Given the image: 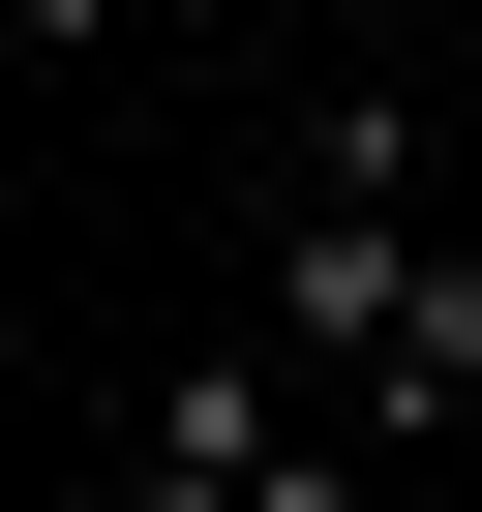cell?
Here are the masks:
<instances>
[{"label": "cell", "mask_w": 482, "mask_h": 512, "mask_svg": "<svg viewBox=\"0 0 482 512\" xmlns=\"http://www.w3.org/2000/svg\"><path fill=\"white\" fill-rule=\"evenodd\" d=\"M121 512H362V422H302V362H272V332H211V362H151Z\"/></svg>", "instance_id": "1"}, {"label": "cell", "mask_w": 482, "mask_h": 512, "mask_svg": "<svg viewBox=\"0 0 482 512\" xmlns=\"http://www.w3.org/2000/svg\"><path fill=\"white\" fill-rule=\"evenodd\" d=\"M332 422H362V482L482 422V211H452V272H422V332H392V392H332Z\"/></svg>", "instance_id": "2"}, {"label": "cell", "mask_w": 482, "mask_h": 512, "mask_svg": "<svg viewBox=\"0 0 482 512\" xmlns=\"http://www.w3.org/2000/svg\"><path fill=\"white\" fill-rule=\"evenodd\" d=\"M0 61H121V0H0Z\"/></svg>", "instance_id": "3"}, {"label": "cell", "mask_w": 482, "mask_h": 512, "mask_svg": "<svg viewBox=\"0 0 482 512\" xmlns=\"http://www.w3.org/2000/svg\"><path fill=\"white\" fill-rule=\"evenodd\" d=\"M452 211H482V91H452Z\"/></svg>", "instance_id": "4"}, {"label": "cell", "mask_w": 482, "mask_h": 512, "mask_svg": "<svg viewBox=\"0 0 482 512\" xmlns=\"http://www.w3.org/2000/svg\"><path fill=\"white\" fill-rule=\"evenodd\" d=\"M0 362H31V272H0Z\"/></svg>", "instance_id": "5"}]
</instances>
